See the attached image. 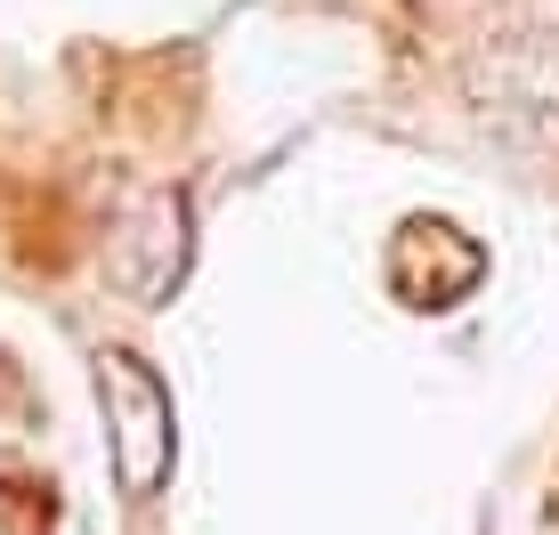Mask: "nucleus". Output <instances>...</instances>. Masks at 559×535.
<instances>
[{
    "label": "nucleus",
    "instance_id": "1",
    "mask_svg": "<svg viewBox=\"0 0 559 535\" xmlns=\"http://www.w3.org/2000/svg\"><path fill=\"white\" fill-rule=\"evenodd\" d=\"M462 98L503 122H559V25H503L462 49Z\"/></svg>",
    "mask_w": 559,
    "mask_h": 535
},
{
    "label": "nucleus",
    "instance_id": "3",
    "mask_svg": "<svg viewBox=\"0 0 559 535\" xmlns=\"http://www.w3.org/2000/svg\"><path fill=\"white\" fill-rule=\"evenodd\" d=\"M478 276H487V252L454 219H406L390 236V293L406 309H454L478 293Z\"/></svg>",
    "mask_w": 559,
    "mask_h": 535
},
{
    "label": "nucleus",
    "instance_id": "2",
    "mask_svg": "<svg viewBox=\"0 0 559 535\" xmlns=\"http://www.w3.org/2000/svg\"><path fill=\"white\" fill-rule=\"evenodd\" d=\"M98 397H106V447H114V479L130 495H154L170 471V390L154 381L139 357H98Z\"/></svg>",
    "mask_w": 559,
    "mask_h": 535
}]
</instances>
